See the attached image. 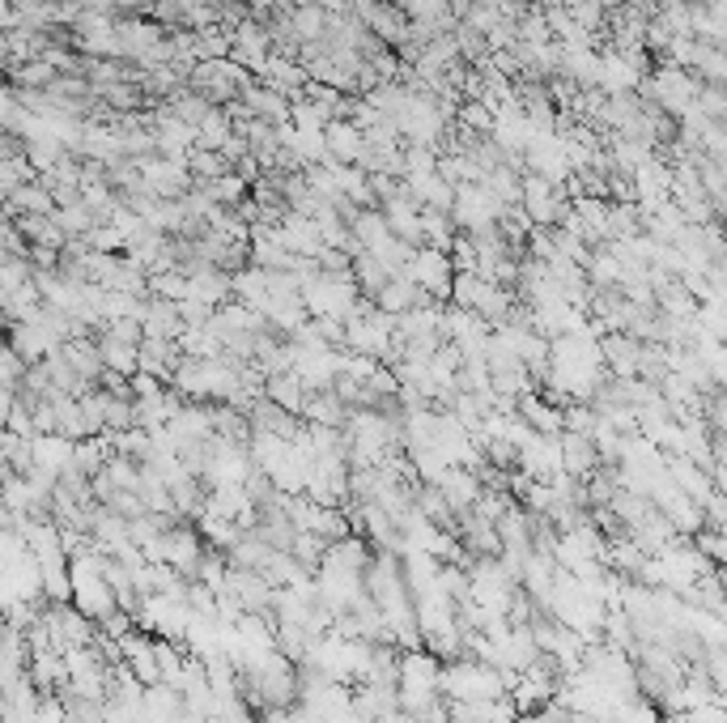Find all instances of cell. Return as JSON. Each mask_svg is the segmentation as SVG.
I'll return each instance as SVG.
<instances>
[{"mask_svg": "<svg viewBox=\"0 0 727 723\" xmlns=\"http://www.w3.org/2000/svg\"><path fill=\"white\" fill-rule=\"evenodd\" d=\"M9 77H13V86H22V90H48V86H56V77H60V72L51 69L48 60L39 56V60H26L22 69L9 72Z\"/></svg>", "mask_w": 727, "mask_h": 723, "instance_id": "obj_29", "label": "cell"}, {"mask_svg": "<svg viewBox=\"0 0 727 723\" xmlns=\"http://www.w3.org/2000/svg\"><path fill=\"white\" fill-rule=\"evenodd\" d=\"M409 281L426 289L430 298H451V286H456V265H451V251H438V247H417V256H412L409 273H405Z\"/></svg>", "mask_w": 727, "mask_h": 723, "instance_id": "obj_8", "label": "cell"}, {"mask_svg": "<svg viewBox=\"0 0 727 723\" xmlns=\"http://www.w3.org/2000/svg\"><path fill=\"white\" fill-rule=\"evenodd\" d=\"M319 9H328V13H353L362 0H316Z\"/></svg>", "mask_w": 727, "mask_h": 723, "instance_id": "obj_32", "label": "cell"}, {"mask_svg": "<svg viewBox=\"0 0 727 723\" xmlns=\"http://www.w3.org/2000/svg\"><path fill=\"white\" fill-rule=\"evenodd\" d=\"M524 175H540L549 184H570L575 179V158L561 132H536V141L524 153Z\"/></svg>", "mask_w": 727, "mask_h": 723, "instance_id": "obj_5", "label": "cell"}, {"mask_svg": "<svg viewBox=\"0 0 727 723\" xmlns=\"http://www.w3.org/2000/svg\"><path fill=\"white\" fill-rule=\"evenodd\" d=\"M209 188H213L221 209H242V200H251V179H242L239 170L221 175L218 184H209Z\"/></svg>", "mask_w": 727, "mask_h": 723, "instance_id": "obj_28", "label": "cell"}, {"mask_svg": "<svg viewBox=\"0 0 727 723\" xmlns=\"http://www.w3.org/2000/svg\"><path fill=\"white\" fill-rule=\"evenodd\" d=\"M442 694L451 702H489L502 694V676L485 664H451L442 673Z\"/></svg>", "mask_w": 727, "mask_h": 723, "instance_id": "obj_6", "label": "cell"}, {"mask_svg": "<svg viewBox=\"0 0 727 723\" xmlns=\"http://www.w3.org/2000/svg\"><path fill=\"white\" fill-rule=\"evenodd\" d=\"M456 123H460L464 132H472V137H494L498 111H494L489 102H460V111H456Z\"/></svg>", "mask_w": 727, "mask_h": 723, "instance_id": "obj_27", "label": "cell"}, {"mask_svg": "<svg viewBox=\"0 0 727 723\" xmlns=\"http://www.w3.org/2000/svg\"><path fill=\"white\" fill-rule=\"evenodd\" d=\"M116 39H120V60H146L149 51L162 43V30L153 22H141V18H120Z\"/></svg>", "mask_w": 727, "mask_h": 723, "instance_id": "obj_15", "label": "cell"}, {"mask_svg": "<svg viewBox=\"0 0 727 723\" xmlns=\"http://www.w3.org/2000/svg\"><path fill=\"white\" fill-rule=\"evenodd\" d=\"M519 413H524V422H528L536 434H554V438L566 434V409H561L558 400H549V396L528 392V396L519 400Z\"/></svg>", "mask_w": 727, "mask_h": 723, "instance_id": "obj_19", "label": "cell"}, {"mask_svg": "<svg viewBox=\"0 0 727 723\" xmlns=\"http://www.w3.org/2000/svg\"><path fill=\"white\" fill-rule=\"evenodd\" d=\"M706 422H710V430L727 438V387H715L710 392V400H706Z\"/></svg>", "mask_w": 727, "mask_h": 723, "instance_id": "obj_31", "label": "cell"}, {"mask_svg": "<svg viewBox=\"0 0 727 723\" xmlns=\"http://www.w3.org/2000/svg\"><path fill=\"white\" fill-rule=\"evenodd\" d=\"M302 303L311 319H349L362 307V289L353 281V273H316L302 281Z\"/></svg>", "mask_w": 727, "mask_h": 723, "instance_id": "obj_1", "label": "cell"}, {"mask_svg": "<svg viewBox=\"0 0 727 723\" xmlns=\"http://www.w3.org/2000/svg\"><path fill=\"white\" fill-rule=\"evenodd\" d=\"M4 209H9V221L13 217H51L56 214V196H51V188L43 184V179H34V184H26V188H18L13 196H4Z\"/></svg>", "mask_w": 727, "mask_h": 723, "instance_id": "obj_21", "label": "cell"}, {"mask_svg": "<svg viewBox=\"0 0 727 723\" xmlns=\"http://www.w3.org/2000/svg\"><path fill=\"white\" fill-rule=\"evenodd\" d=\"M494 141L502 145L507 153H528V145L536 141V128H532V120L524 116V102H519V107H507V111H498Z\"/></svg>", "mask_w": 727, "mask_h": 723, "instance_id": "obj_17", "label": "cell"}, {"mask_svg": "<svg viewBox=\"0 0 727 723\" xmlns=\"http://www.w3.org/2000/svg\"><path fill=\"white\" fill-rule=\"evenodd\" d=\"M98 98H102V107H111L120 116H132V111L146 107V90H137V81H111V86L98 90Z\"/></svg>", "mask_w": 727, "mask_h": 723, "instance_id": "obj_25", "label": "cell"}, {"mask_svg": "<svg viewBox=\"0 0 727 723\" xmlns=\"http://www.w3.org/2000/svg\"><path fill=\"white\" fill-rule=\"evenodd\" d=\"M519 464L528 468L532 482H558L561 477V438L554 434H532L524 447H519Z\"/></svg>", "mask_w": 727, "mask_h": 723, "instance_id": "obj_9", "label": "cell"}, {"mask_svg": "<svg viewBox=\"0 0 727 723\" xmlns=\"http://www.w3.org/2000/svg\"><path fill=\"white\" fill-rule=\"evenodd\" d=\"M638 95L655 102L659 111H668L673 120L680 116H689L694 107H698V95H703V77L689 69H677V65H659V69L643 81V90Z\"/></svg>", "mask_w": 727, "mask_h": 723, "instance_id": "obj_2", "label": "cell"}, {"mask_svg": "<svg viewBox=\"0 0 727 723\" xmlns=\"http://www.w3.org/2000/svg\"><path fill=\"white\" fill-rule=\"evenodd\" d=\"M281 239H286V247H290L293 256H311L316 260L319 251H323V235H319V221L311 214L286 209L281 214Z\"/></svg>", "mask_w": 727, "mask_h": 723, "instance_id": "obj_12", "label": "cell"}, {"mask_svg": "<svg viewBox=\"0 0 727 723\" xmlns=\"http://www.w3.org/2000/svg\"><path fill=\"white\" fill-rule=\"evenodd\" d=\"M391 277H396V273H391L375 251H358V256H353V281H358L362 298H370V303L384 294V286H388Z\"/></svg>", "mask_w": 727, "mask_h": 723, "instance_id": "obj_22", "label": "cell"}, {"mask_svg": "<svg viewBox=\"0 0 727 723\" xmlns=\"http://www.w3.org/2000/svg\"><path fill=\"white\" fill-rule=\"evenodd\" d=\"M600 4H605L608 13H613V9H621V4H630V0H600Z\"/></svg>", "mask_w": 727, "mask_h": 723, "instance_id": "obj_34", "label": "cell"}, {"mask_svg": "<svg viewBox=\"0 0 727 723\" xmlns=\"http://www.w3.org/2000/svg\"><path fill=\"white\" fill-rule=\"evenodd\" d=\"M519 209L540 230H558V221H566V214H570V205L558 192V184H549L540 175H524V200H519Z\"/></svg>", "mask_w": 727, "mask_h": 723, "instance_id": "obj_7", "label": "cell"}, {"mask_svg": "<svg viewBox=\"0 0 727 723\" xmlns=\"http://www.w3.org/2000/svg\"><path fill=\"white\" fill-rule=\"evenodd\" d=\"M456 217L442 214V209H421V247H438V251H451L456 242Z\"/></svg>", "mask_w": 727, "mask_h": 723, "instance_id": "obj_24", "label": "cell"}, {"mask_svg": "<svg viewBox=\"0 0 727 723\" xmlns=\"http://www.w3.org/2000/svg\"><path fill=\"white\" fill-rule=\"evenodd\" d=\"M265 396L272 400V405H281L286 413H293V417H302V413H307V405H311V387L302 384L293 370L265 379Z\"/></svg>", "mask_w": 727, "mask_h": 723, "instance_id": "obj_20", "label": "cell"}, {"mask_svg": "<svg viewBox=\"0 0 727 723\" xmlns=\"http://www.w3.org/2000/svg\"><path fill=\"white\" fill-rule=\"evenodd\" d=\"M242 107L251 111V116H260V120H272V123H286L290 120V111H293V102L277 86H260V81H251L247 90H242V98H239Z\"/></svg>", "mask_w": 727, "mask_h": 723, "instance_id": "obj_18", "label": "cell"}, {"mask_svg": "<svg viewBox=\"0 0 727 723\" xmlns=\"http://www.w3.org/2000/svg\"><path fill=\"white\" fill-rule=\"evenodd\" d=\"M188 170H192L196 184H218L221 175H230L235 167L221 158L218 149H200V145H196L192 153H188Z\"/></svg>", "mask_w": 727, "mask_h": 723, "instance_id": "obj_26", "label": "cell"}, {"mask_svg": "<svg viewBox=\"0 0 727 723\" xmlns=\"http://www.w3.org/2000/svg\"><path fill=\"white\" fill-rule=\"evenodd\" d=\"M384 4H396V9H405V4H409V0H384Z\"/></svg>", "mask_w": 727, "mask_h": 723, "instance_id": "obj_35", "label": "cell"}, {"mask_svg": "<svg viewBox=\"0 0 727 723\" xmlns=\"http://www.w3.org/2000/svg\"><path fill=\"white\" fill-rule=\"evenodd\" d=\"M540 4H561V9H579L582 0H540Z\"/></svg>", "mask_w": 727, "mask_h": 723, "instance_id": "obj_33", "label": "cell"}, {"mask_svg": "<svg viewBox=\"0 0 727 723\" xmlns=\"http://www.w3.org/2000/svg\"><path fill=\"white\" fill-rule=\"evenodd\" d=\"M391 345H396V315L379 311L362 298V307L345 319V349L366 358H391Z\"/></svg>", "mask_w": 727, "mask_h": 723, "instance_id": "obj_3", "label": "cell"}, {"mask_svg": "<svg viewBox=\"0 0 727 723\" xmlns=\"http://www.w3.org/2000/svg\"><path fill=\"white\" fill-rule=\"evenodd\" d=\"M323 137H328V153H332V162H349V167H358V162L366 158V132L353 120H332L328 128H323Z\"/></svg>", "mask_w": 727, "mask_h": 723, "instance_id": "obj_16", "label": "cell"}, {"mask_svg": "<svg viewBox=\"0 0 727 723\" xmlns=\"http://www.w3.org/2000/svg\"><path fill=\"white\" fill-rule=\"evenodd\" d=\"M405 192H409L421 209H442V214H451V209H456V184H451V179H442L438 170L405 179Z\"/></svg>", "mask_w": 727, "mask_h": 723, "instance_id": "obj_14", "label": "cell"}, {"mask_svg": "<svg viewBox=\"0 0 727 723\" xmlns=\"http://www.w3.org/2000/svg\"><path fill=\"white\" fill-rule=\"evenodd\" d=\"M349 230H353L358 247H362V251H375V256H388L391 242H396V235H391L384 209H358L353 221H349Z\"/></svg>", "mask_w": 727, "mask_h": 723, "instance_id": "obj_13", "label": "cell"}, {"mask_svg": "<svg viewBox=\"0 0 727 723\" xmlns=\"http://www.w3.org/2000/svg\"><path fill=\"white\" fill-rule=\"evenodd\" d=\"M600 447H596V438L591 434H579V430H566L561 434V473H570V477H596V464H600Z\"/></svg>", "mask_w": 727, "mask_h": 723, "instance_id": "obj_11", "label": "cell"}, {"mask_svg": "<svg viewBox=\"0 0 727 723\" xmlns=\"http://www.w3.org/2000/svg\"><path fill=\"white\" fill-rule=\"evenodd\" d=\"M451 217H456V226H460L464 235H489L507 217V205L489 192L485 184H460Z\"/></svg>", "mask_w": 727, "mask_h": 723, "instance_id": "obj_4", "label": "cell"}, {"mask_svg": "<svg viewBox=\"0 0 727 723\" xmlns=\"http://www.w3.org/2000/svg\"><path fill=\"white\" fill-rule=\"evenodd\" d=\"M235 137V120H230V111L226 107H218L209 120L200 123V149H218L221 153V145Z\"/></svg>", "mask_w": 727, "mask_h": 723, "instance_id": "obj_30", "label": "cell"}, {"mask_svg": "<svg viewBox=\"0 0 727 723\" xmlns=\"http://www.w3.org/2000/svg\"><path fill=\"white\" fill-rule=\"evenodd\" d=\"M600 349H605V366L613 370V379H638L643 375V358H647V345L630 333H613V337H600Z\"/></svg>", "mask_w": 727, "mask_h": 723, "instance_id": "obj_10", "label": "cell"}, {"mask_svg": "<svg viewBox=\"0 0 727 723\" xmlns=\"http://www.w3.org/2000/svg\"><path fill=\"white\" fill-rule=\"evenodd\" d=\"M302 422L340 430V426H349V409H345V400H340L337 392L328 387V392H316V396H311V405H307V413H302Z\"/></svg>", "mask_w": 727, "mask_h": 723, "instance_id": "obj_23", "label": "cell"}]
</instances>
